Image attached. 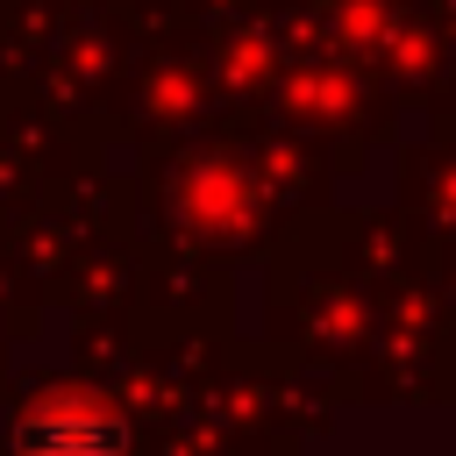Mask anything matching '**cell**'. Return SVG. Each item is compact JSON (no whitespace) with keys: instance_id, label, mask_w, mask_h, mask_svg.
I'll list each match as a JSON object with an SVG mask.
<instances>
[{"instance_id":"1","label":"cell","mask_w":456,"mask_h":456,"mask_svg":"<svg viewBox=\"0 0 456 456\" xmlns=\"http://www.w3.org/2000/svg\"><path fill=\"white\" fill-rule=\"evenodd\" d=\"M14 456H128V428L93 399H43L14 420Z\"/></svg>"}]
</instances>
